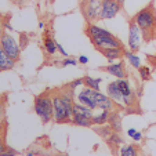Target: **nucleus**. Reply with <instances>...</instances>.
I'll return each mask as SVG.
<instances>
[{
	"label": "nucleus",
	"mask_w": 156,
	"mask_h": 156,
	"mask_svg": "<svg viewBox=\"0 0 156 156\" xmlns=\"http://www.w3.org/2000/svg\"><path fill=\"white\" fill-rule=\"evenodd\" d=\"M73 90H71L68 86L53 95V120L55 123H71L73 115Z\"/></svg>",
	"instance_id": "nucleus-1"
},
{
	"label": "nucleus",
	"mask_w": 156,
	"mask_h": 156,
	"mask_svg": "<svg viewBox=\"0 0 156 156\" xmlns=\"http://www.w3.org/2000/svg\"><path fill=\"white\" fill-rule=\"evenodd\" d=\"M133 21L142 30V35H144L145 40L152 39L155 36V30H156V10L153 7V3L148 4L147 7L140 10L133 17Z\"/></svg>",
	"instance_id": "nucleus-2"
},
{
	"label": "nucleus",
	"mask_w": 156,
	"mask_h": 156,
	"mask_svg": "<svg viewBox=\"0 0 156 156\" xmlns=\"http://www.w3.org/2000/svg\"><path fill=\"white\" fill-rule=\"evenodd\" d=\"M33 109L35 113L41 119L44 124L50 123L53 120V115H54V109H53V95L50 94H40L35 98L33 102Z\"/></svg>",
	"instance_id": "nucleus-3"
},
{
	"label": "nucleus",
	"mask_w": 156,
	"mask_h": 156,
	"mask_svg": "<svg viewBox=\"0 0 156 156\" xmlns=\"http://www.w3.org/2000/svg\"><path fill=\"white\" fill-rule=\"evenodd\" d=\"M101 6L102 0H82L80 3V10L87 22H95L100 21L101 14Z\"/></svg>",
	"instance_id": "nucleus-4"
},
{
	"label": "nucleus",
	"mask_w": 156,
	"mask_h": 156,
	"mask_svg": "<svg viewBox=\"0 0 156 156\" xmlns=\"http://www.w3.org/2000/svg\"><path fill=\"white\" fill-rule=\"evenodd\" d=\"M0 47L6 51V54L12 58L14 61H18L21 55V46L10 33L4 32L3 35L0 36Z\"/></svg>",
	"instance_id": "nucleus-5"
},
{
	"label": "nucleus",
	"mask_w": 156,
	"mask_h": 156,
	"mask_svg": "<svg viewBox=\"0 0 156 156\" xmlns=\"http://www.w3.org/2000/svg\"><path fill=\"white\" fill-rule=\"evenodd\" d=\"M141 44H142V30L140 29L138 25L131 20L129 22V39H127L129 50L137 53V51L141 48Z\"/></svg>",
	"instance_id": "nucleus-6"
},
{
	"label": "nucleus",
	"mask_w": 156,
	"mask_h": 156,
	"mask_svg": "<svg viewBox=\"0 0 156 156\" xmlns=\"http://www.w3.org/2000/svg\"><path fill=\"white\" fill-rule=\"evenodd\" d=\"M91 43L98 51L106 50V48H116V47H123L122 41L118 37L112 35V33H108V35L104 36H98V37L91 39Z\"/></svg>",
	"instance_id": "nucleus-7"
},
{
	"label": "nucleus",
	"mask_w": 156,
	"mask_h": 156,
	"mask_svg": "<svg viewBox=\"0 0 156 156\" xmlns=\"http://www.w3.org/2000/svg\"><path fill=\"white\" fill-rule=\"evenodd\" d=\"M122 4L118 0H102V6H101V14H100V21L104 20H112L120 12Z\"/></svg>",
	"instance_id": "nucleus-8"
},
{
	"label": "nucleus",
	"mask_w": 156,
	"mask_h": 156,
	"mask_svg": "<svg viewBox=\"0 0 156 156\" xmlns=\"http://www.w3.org/2000/svg\"><path fill=\"white\" fill-rule=\"evenodd\" d=\"M118 84L122 91V95H123V106H127V108L133 106L136 104L137 97H136L134 90H133L131 86H130L129 80H127L126 77H124V79H118Z\"/></svg>",
	"instance_id": "nucleus-9"
},
{
	"label": "nucleus",
	"mask_w": 156,
	"mask_h": 156,
	"mask_svg": "<svg viewBox=\"0 0 156 156\" xmlns=\"http://www.w3.org/2000/svg\"><path fill=\"white\" fill-rule=\"evenodd\" d=\"M76 98H77V102L88 106V108L93 109V111L98 109L97 102H95V98H94V90H93V88H88L84 86V88H82V90L77 93Z\"/></svg>",
	"instance_id": "nucleus-10"
},
{
	"label": "nucleus",
	"mask_w": 156,
	"mask_h": 156,
	"mask_svg": "<svg viewBox=\"0 0 156 156\" xmlns=\"http://www.w3.org/2000/svg\"><path fill=\"white\" fill-rule=\"evenodd\" d=\"M94 98L98 109H104V111H109V112L115 111V102L109 98L108 94H104L100 90H94Z\"/></svg>",
	"instance_id": "nucleus-11"
},
{
	"label": "nucleus",
	"mask_w": 156,
	"mask_h": 156,
	"mask_svg": "<svg viewBox=\"0 0 156 156\" xmlns=\"http://www.w3.org/2000/svg\"><path fill=\"white\" fill-rule=\"evenodd\" d=\"M106 94L115 102V105H119V106L123 105V95H122V91H120V88H119L118 80L108 83V86H106Z\"/></svg>",
	"instance_id": "nucleus-12"
},
{
	"label": "nucleus",
	"mask_w": 156,
	"mask_h": 156,
	"mask_svg": "<svg viewBox=\"0 0 156 156\" xmlns=\"http://www.w3.org/2000/svg\"><path fill=\"white\" fill-rule=\"evenodd\" d=\"M104 71H105L106 73L115 76L116 79H124V77H127L126 68H124V64L122 61H119V62H109V65L104 68Z\"/></svg>",
	"instance_id": "nucleus-13"
},
{
	"label": "nucleus",
	"mask_w": 156,
	"mask_h": 156,
	"mask_svg": "<svg viewBox=\"0 0 156 156\" xmlns=\"http://www.w3.org/2000/svg\"><path fill=\"white\" fill-rule=\"evenodd\" d=\"M123 51H124L123 47H116V48H106V50H102V51H100V53L102 54L109 62H115L122 58Z\"/></svg>",
	"instance_id": "nucleus-14"
},
{
	"label": "nucleus",
	"mask_w": 156,
	"mask_h": 156,
	"mask_svg": "<svg viewBox=\"0 0 156 156\" xmlns=\"http://www.w3.org/2000/svg\"><path fill=\"white\" fill-rule=\"evenodd\" d=\"M15 61L12 58H10L6 54V51L0 47V72L3 71H10V69L14 68Z\"/></svg>",
	"instance_id": "nucleus-15"
},
{
	"label": "nucleus",
	"mask_w": 156,
	"mask_h": 156,
	"mask_svg": "<svg viewBox=\"0 0 156 156\" xmlns=\"http://www.w3.org/2000/svg\"><path fill=\"white\" fill-rule=\"evenodd\" d=\"M108 124L112 127L113 131H118V133L122 131L123 122H122V118H120V115H119V112H115V111H112V112H111L109 119H108Z\"/></svg>",
	"instance_id": "nucleus-16"
},
{
	"label": "nucleus",
	"mask_w": 156,
	"mask_h": 156,
	"mask_svg": "<svg viewBox=\"0 0 156 156\" xmlns=\"http://www.w3.org/2000/svg\"><path fill=\"white\" fill-rule=\"evenodd\" d=\"M94 111L93 109H90L88 106L83 105V104L77 102V101H75L73 102V115H80V116H86V118L91 119L93 115H94Z\"/></svg>",
	"instance_id": "nucleus-17"
},
{
	"label": "nucleus",
	"mask_w": 156,
	"mask_h": 156,
	"mask_svg": "<svg viewBox=\"0 0 156 156\" xmlns=\"http://www.w3.org/2000/svg\"><path fill=\"white\" fill-rule=\"evenodd\" d=\"M43 46H44V50H46V53H47L48 55H54V54L57 53V41L54 40L48 33L44 36V39H43Z\"/></svg>",
	"instance_id": "nucleus-18"
},
{
	"label": "nucleus",
	"mask_w": 156,
	"mask_h": 156,
	"mask_svg": "<svg viewBox=\"0 0 156 156\" xmlns=\"http://www.w3.org/2000/svg\"><path fill=\"white\" fill-rule=\"evenodd\" d=\"M123 55H124V58L129 61V64L131 65L133 68L138 69L140 66H141V58H140V57L137 55L134 51H131V50H124V51H123Z\"/></svg>",
	"instance_id": "nucleus-19"
},
{
	"label": "nucleus",
	"mask_w": 156,
	"mask_h": 156,
	"mask_svg": "<svg viewBox=\"0 0 156 156\" xmlns=\"http://www.w3.org/2000/svg\"><path fill=\"white\" fill-rule=\"evenodd\" d=\"M109 115H111V112H109V111H104V109H101L100 113H94V115H93V118H91L93 124H94V126L106 124V123H108Z\"/></svg>",
	"instance_id": "nucleus-20"
},
{
	"label": "nucleus",
	"mask_w": 156,
	"mask_h": 156,
	"mask_svg": "<svg viewBox=\"0 0 156 156\" xmlns=\"http://www.w3.org/2000/svg\"><path fill=\"white\" fill-rule=\"evenodd\" d=\"M71 123L75 124L77 127H93L91 119L86 118V116H80V115H72V119H71Z\"/></svg>",
	"instance_id": "nucleus-21"
},
{
	"label": "nucleus",
	"mask_w": 156,
	"mask_h": 156,
	"mask_svg": "<svg viewBox=\"0 0 156 156\" xmlns=\"http://www.w3.org/2000/svg\"><path fill=\"white\" fill-rule=\"evenodd\" d=\"M83 79H84L86 87L93 88V90H100V84H101V82H102L101 77H91V76H88V75H86Z\"/></svg>",
	"instance_id": "nucleus-22"
},
{
	"label": "nucleus",
	"mask_w": 156,
	"mask_h": 156,
	"mask_svg": "<svg viewBox=\"0 0 156 156\" xmlns=\"http://www.w3.org/2000/svg\"><path fill=\"white\" fill-rule=\"evenodd\" d=\"M119 156H138V148L136 145H122Z\"/></svg>",
	"instance_id": "nucleus-23"
},
{
	"label": "nucleus",
	"mask_w": 156,
	"mask_h": 156,
	"mask_svg": "<svg viewBox=\"0 0 156 156\" xmlns=\"http://www.w3.org/2000/svg\"><path fill=\"white\" fill-rule=\"evenodd\" d=\"M106 142H108L111 147L118 148V147H122V145H123V138H122V136L118 131H113L112 134L106 138Z\"/></svg>",
	"instance_id": "nucleus-24"
},
{
	"label": "nucleus",
	"mask_w": 156,
	"mask_h": 156,
	"mask_svg": "<svg viewBox=\"0 0 156 156\" xmlns=\"http://www.w3.org/2000/svg\"><path fill=\"white\" fill-rule=\"evenodd\" d=\"M95 133H97L100 137H102L104 140H106L113 133V130H112V127L109 126V124L108 126H106V124H101V126H98L97 129H95Z\"/></svg>",
	"instance_id": "nucleus-25"
},
{
	"label": "nucleus",
	"mask_w": 156,
	"mask_h": 156,
	"mask_svg": "<svg viewBox=\"0 0 156 156\" xmlns=\"http://www.w3.org/2000/svg\"><path fill=\"white\" fill-rule=\"evenodd\" d=\"M138 73H140V77H141L142 80H149L151 79V69L148 68V66H140Z\"/></svg>",
	"instance_id": "nucleus-26"
},
{
	"label": "nucleus",
	"mask_w": 156,
	"mask_h": 156,
	"mask_svg": "<svg viewBox=\"0 0 156 156\" xmlns=\"http://www.w3.org/2000/svg\"><path fill=\"white\" fill-rule=\"evenodd\" d=\"M77 59L76 58H72V57H65L64 61L61 62L62 66H75V65H77Z\"/></svg>",
	"instance_id": "nucleus-27"
},
{
	"label": "nucleus",
	"mask_w": 156,
	"mask_h": 156,
	"mask_svg": "<svg viewBox=\"0 0 156 156\" xmlns=\"http://www.w3.org/2000/svg\"><path fill=\"white\" fill-rule=\"evenodd\" d=\"M80 86H84V79H75L73 82H71V83H68V87L71 88V90H76L77 87H80Z\"/></svg>",
	"instance_id": "nucleus-28"
},
{
	"label": "nucleus",
	"mask_w": 156,
	"mask_h": 156,
	"mask_svg": "<svg viewBox=\"0 0 156 156\" xmlns=\"http://www.w3.org/2000/svg\"><path fill=\"white\" fill-rule=\"evenodd\" d=\"M18 151L14 149V148H10V147H6L4 148V151L2 153H0V156H17L18 155Z\"/></svg>",
	"instance_id": "nucleus-29"
},
{
	"label": "nucleus",
	"mask_w": 156,
	"mask_h": 156,
	"mask_svg": "<svg viewBox=\"0 0 156 156\" xmlns=\"http://www.w3.org/2000/svg\"><path fill=\"white\" fill-rule=\"evenodd\" d=\"M28 36L25 35V33H22V35H21V43H20V46H21V48H25L27 47V44H28Z\"/></svg>",
	"instance_id": "nucleus-30"
},
{
	"label": "nucleus",
	"mask_w": 156,
	"mask_h": 156,
	"mask_svg": "<svg viewBox=\"0 0 156 156\" xmlns=\"http://www.w3.org/2000/svg\"><path fill=\"white\" fill-rule=\"evenodd\" d=\"M57 51H58V53L61 54V55L64 57V58H65V57H69V54L66 53V51H65V48L62 47V46H61L59 43H57Z\"/></svg>",
	"instance_id": "nucleus-31"
},
{
	"label": "nucleus",
	"mask_w": 156,
	"mask_h": 156,
	"mask_svg": "<svg viewBox=\"0 0 156 156\" xmlns=\"http://www.w3.org/2000/svg\"><path fill=\"white\" fill-rule=\"evenodd\" d=\"M142 140V133H140V131H137L134 136H133V141H136V142H140Z\"/></svg>",
	"instance_id": "nucleus-32"
},
{
	"label": "nucleus",
	"mask_w": 156,
	"mask_h": 156,
	"mask_svg": "<svg viewBox=\"0 0 156 156\" xmlns=\"http://www.w3.org/2000/svg\"><path fill=\"white\" fill-rule=\"evenodd\" d=\"M77 61H79V64H82V65L88 64V58H87L86 55H80L79 58H77Z\"/></svg>",
	"instance_id": "nucleus-33"
},
{
	"label": "nucleus",
	"mask_w": 156,
	"mask_h": 156,
	"mask_svg": "<svg viewBox=\"0 0 156 156\" xmlns=\"http://www.w3.org/2000/svg\"><path fill=\"white\" fill-rule=\"evenodd\" d=\"M3 119H4V104L0 100V120H3Z\"/></svg>",
	"instance_id": "nucleus-34"
},
{
	"label": "nucleus",
	"mask_w": 156,
	"mask_h": 156,
	"mask_svg": "<svg viewBox=\"0 0 156 156\" xmlns=\"http://www.w3.org/2000/svg\"><path fill=\"white\" fill-rule=\"evenodd\" d=\"M4 29L9 30V32H12V30H14V28H12L11 25H10L9 21H4Z\"/></svg>",
	"instance_id": "nucleus-35"
},
{
	"label": "nucleus",
	"mask_w": 156,
	"mask_h": 156,
	"mask_svg": "<svg viewBox=\"0 0 156 156\" xmlns=\"http://www.w3.org/2000/svg\"><path fill=\"white\" fill-rule=\"evenodd\" d=\"M136 133H137V130L134 129V127H131V129H129V130H127V136H129L130 138H133V136H134Z\"/></svg>",
	"instance_id": "nucleus-36"
},
{
	"label": "nucleus",
	"mask_w": 156,
	"mask_h": 156,
	"mask_svg": "<svg viewBox=\"0 0 156 156\" xmlns=\"http://www.w3.org/2000/svg\"><path fill=\"white\" fill-rule=\"evenodd\" d=\"M4 33V20L0 17V36Z\"/></svg>",
	"instance_id": "nucleus-37"
},
{
	"label": "nucleus",
	"mask_w": 156,
	"mask_h": 156,
	"mask_svg": "<svg viewBox=\"0 0 156 156\" xmlns=\"http://www.w3.org/2000/svg\"><path fill=\"white\" fill-rule=\"evenodd\" d=\"M6 147H7V145H6V144H4L3 138H2V137H0V153L3 152V151H4V148H6Z\"/></svg>",
	"instance_id": "nucleus-38"
},
{
	"label": "nucleus",
	"mask_w": 156,
	"mask_h": 156,
	"mask_svg": "<svg viewBox=\"0 0 156 156\" xmlns=\"http://www.w3.org/2000/svg\"><path fill=\"white\" fill-rule=\"evenodd\" d=\"M43 28H44V22L40 21V22H39V29H43Z\"/></svg>",
	"instance_id": "nucleus-39"
},
{
	"label": "nucleus",
	"mask_w": 156,
	"mask_h": 156,
	"mask_svg": "<svg viewBox=\"0 0 156 156\" xmlns=\"http://www.w3.org/2000/svg\"><path fill=\"white\" fill-rule=\"evenodd\" d=\"M33 155H35V152H33V151H30V152L27 153V156H33Z\"/></svg>",
	"instance_id": "nucleus-40"
},
{
	"label": "nucleus",
	"mask_w": 156,
	"mask_h": 156,
	"mask_svg": "<svg viewBox=\"0 0 156 156\" xmlns=\"http://www.w3.org/2000/svg\"><path fill=\"white\" fill-rule=\"evenodd\" d=\"M118 2H119V3H120V4H122V6H123V4H124V3H126V0H118Z\"/></svg>",
	"instance_id": "nucleus-41"
},
{
	"label": "nucleus",
	"mask_w": 156,
	"mask_h": 156,
	"mask_svg": "<svg viewBox=\"0 0 156 156\" xmlns=\"http://www.w3.org/2000/svg\"><path fill=\"white\" fill-rule=\"evenodd\" d=\"M3 131V126H2V120H0V133Z\"/></svg>",
	"instance_id": "nucleus-42"
},
{
	"label": "nucleus",
	"mask_w": 156,
	"mask_h": 156,
	"mask_svg": "<svg viewBox=\"0 0 156 156\" xmlns=\"http://www.w3.org/2000/svg\"><path fill=\"white\" fill-rule=\"evenodd\" d=\"M12 2H18V0H12Z\"/></svg>",
	"instance_id": "nucleus-43"
}]
</instances>
